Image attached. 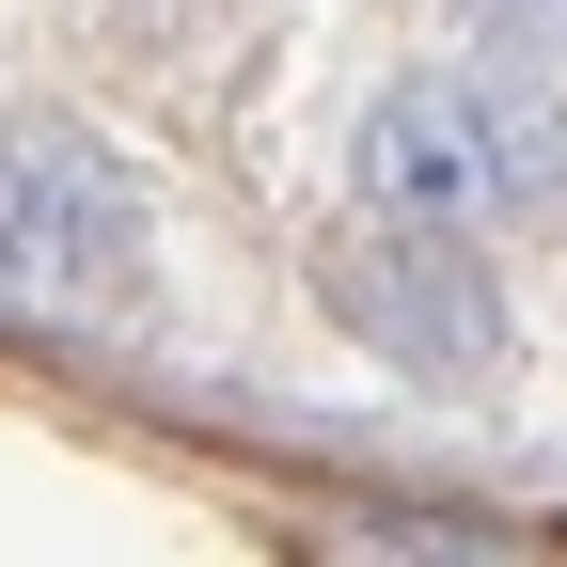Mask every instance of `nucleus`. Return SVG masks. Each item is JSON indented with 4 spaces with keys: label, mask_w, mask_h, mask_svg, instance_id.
Here are the masks:
<instances>
[{
    "label": "nucleus",
    "mask_w": 567,
    "mask_h": 567,
    "mask_svg": "<svg viewBox=\"0 0 567 567\" xmlns=\"http://www.w3.org/2000/svg\"><path fill=\"white\" fill-rule=\"evenodd\" d=\"M126 284H142V189L80 126H0V300L63 316V300H126Z\"/></svg>",
    "instance_id": "f03ea898"
},
{
    "label": "nucleus",
    "mask_w": 567,
    "mask_h": 567,
    "mask_svg": "<svg viewBox=\"0 0 567 567\" xmlns=\"http://www.w3.org/2000/svg\"><path fill=\"white\" fill-rule=\"evenodd\" d=\"M331 316L394 347L410 379H488L505 363V300H488V268L457 252V221H379L331 252Z\"/></svg>",
    "instance_id": "7ed1b4c3"
},
{
    "label": "nucleus",
    "mask_w": 567,
    "mask_h": 567,
    "mask_svg": "<svg viewBox=\"0 0 567 567\" xmlns=\"http://www.w3.org/2000/svg\"><path fill=\"white\" fill-rule=\"evenodd\" d=\"M488 32H567V0H473Z\"/></svg>",
    "instance_id": "20e7f679"
},
{
    "label": "nucleus",
    "mask_w": 567,
    "mask_h": 567,
    "mask_svg": "<svg viewBox=\"0 0 567 567\" xmlns=\"http://www.w3.org/2000/svg\"><path fill=\"white\" fill-rule=\"evenodd\" d=\"M363 205L379 221H505V205H567V95L536 63H457V80H394L363 111Z\"/></svg>",
    "instance_id": "f257e3e1"
}]
</instances>
